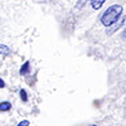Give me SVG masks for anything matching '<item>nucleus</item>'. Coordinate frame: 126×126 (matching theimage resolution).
<instances>
[{
	"label": "nucleus",
	"instance_id": "6e6552de",
	"mask_svg": "<svg viewBox=\"0 0 126 126\" xmlns=\"http://www.w3.org/2000/svg\"><path fill=\"white\" fill-rule=\"evenodd\" d=\"M87 1H91V0H78V3H77V8H82V6L85 5Z\"/></svg>",
	"mask_w": 126,
	"mask_h": 126
},
{
	"label": "nucleus",
	"instance_id": "0eeeda50",
	"mask_svg": "<svg viewBox=\"0 0 126 126\" xmlns=\"http://www.w3.org/2000/svg\"><path fill=\"white\" fill-rule=\"evenodd\" d=\"M19 93H20V98H22L24 102L28 101V94H27V91H25V90H20Z\"/></svg>",
	"mask_w": 126,
	"mask_h": 126
},
{
	"label": "nucleus",
	"instance_id": "1a4fd4ad",
	"mask_svg": "<svg viewBox=\"0 0 126 126\" xmlns=\"http://www.w3.org/2000/svg\"><path fill=\"white\" fill-rule=\"evenodd\" d=\"M18 126H29V121H28V120H24V121H22V122H19Z\"/></svg>",
	"mask_w": 126,
	"mask_h": 126
},
{
	"label": "nucleus",
	"instance_id": "9b49d317",
	"mask_svg": "<svg viewBox=\"0 0 126 126\" xmlns=\"http://www.w3.org/2000/svg\"><path fill=\"white\" fill-rule=\"evenodd\" d=\"M90 126H100V125H90Z\"/></svg>",
	"mask_w": 126,
	"mask_h": 126
},
{
	"label": "nucleus",
	"instance_id": "423d86ee",
	"mask_svg": "<svg viewBox=\"0 0 126 126\" xmlns=\"http://www.w3.org/2000/svg\"><path fill=\"white\" fill-rule=\"evenodd\" d=\"M10 48L9 47H6V46H4V44H0V54H3V56H8V54H10Z\"/></svg>",
	"mask_w": 126,
	"mask_h": 126
},
{
	"label": "nucleus",
	"instance_id": "7ed1b4c3",
	"mask_svg": "<svg viewBox=\"0 0 126 126\" xmlns=\"http://www.w3.org/2000/svg\"><path fill=\"white\" fill-rule=\"evenodd\" d=\"M105 1L106 0H91V6H92V9H94V10H98V9H101V6L105 4Z\"/></svg>",
	"mask_w": 126,
	"mask_h": 126
},
{
	"label": "nucleus",
	"instance_id": "9d476101",
	"mask_svg": "<svg viewBox=\"0 0 126 126\" xmlns=\"http://www.w3.org/2000/svg\"><path fill=\"white\" fill-rule=\"evenodd\" d=\"M5 87V82L3 81V78H0V88H4Z\"/></svg>",
	"mask_w": 126,
	"mask_h": 126
},
{
	"label": "nucleus",
	"instance_id": "f257e3e1",
	"mask_svg": "<svg viewBox=\"0 0 126 126\" xmlns=\"http://www.w3.org/2000/svg\"><path fill=\"white\" fill-rule=\"evenodd\" d=\"M122 14V6L119 5V4H115V5H111L110 8H107L105 12L101 14V23L103 24V27H111V25H115L117 22H119V18L121 16Z\"/></svg>",
	"mask_w": 126,
	"mask_h": 126
},
{
	"label": "nucleus",
	"instance_id": "f8f14e48",
	"mask_svg": "<svg viewBox=\"0 0 126 126\" xmlns=\"http://www.w3.org/2000/svg\"><path fill=\"white\" fill-rule=\"evenodd\" d=\"M125 37H126V32H125Z\"/></svg>",
	"mask_w": 126,
	"mask_h": 126
},
{
	"label": "nucleus",
	"instance_id": "f03ea898",
	"mask_svg": "<svg viewBox=\"0 0 126 126\" xmlns=\"http://www.w3.org/2000/svg\"><path fill=\"white\" fill-rule=\"evenodd\" d=\"M124 27H126V16H125L122 20H120V22H117L116 24H115L112 29H109L107 33H109V34H112V33H115V32H117L119 29H121V28H124Z\"/></svg>",
	"mask_w": 126,
	"mask_h": 126
},
{
	"label": "nucleus",
	"instance_id": "39448f33",
	"mask_svg": "<svg viewBox=\"0 0 126 126\" xmlns=\"http://www.w3.org/2000/svg\"><path fill=\"white\" fill-rule=\"evenodd\" d=\"M10 109H12V103L10 102H8V101H4V102H1L0 103V111H9Z\"/></svg>",
	"mask_w": 126,
	"mask_h": 126
},
{
	"label": "nucleus",
	"instance_id": "20e7f679",
	"mask_svg": "<svg viewBox=\"0 0 126 126\" xmlns=\"http://www.w3.org/2000/svg\"><path fill=\"white\" fill-rule=\"evenodd\" d=\"M29 67H30V63L27 61L25 63H24V64L22 66V68H20V71H19V73H20V75H27V73L29 72Z\"/></svg>",
	"mask_w": 126,
	"mask_h": 126
}]
</instances>
